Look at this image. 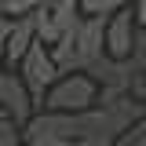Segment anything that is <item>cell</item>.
I'll list each match as a JSON object with an SVG mask.
<instances>
[{"label": "cell", "instance_id": "cell-1", "mask_svg": "<svg viewBox=\"0 0 146 146\" xmlns=\"http://www.w3.org/2000/svg\"><path fill=\"white\" fill-rule=\"evenodd\" d=\"M95 102H99V84L84 73H73V77H62L48 91L40 113H88L95 110Z\"/></svg>", "mask_w": 146, "mask_h": 146}, {"label": "cell", "instance_id": "cell-2", "mask_svg": "<svg viewBox=\"0 0 146 146\" xmlns=\"http://www.w3.org/2000/svg\"><path fill=\"white\" fill-rule=\"evenodd\" d=\"M18 77H22V84L29 88V95H33V106H44V99H48V91L62 80V73L55 70L51 62V51L44 48V44H36L33 51L26 55V62L18 66Z\"/></svg>", "mask_w": 146, "mask_h": 146}, {"label": "cell", "instance_id": "cell-3", "mask_svg": "<svg viewBox=\"0 0 146 146\" xmlns=\"http://www.w3.org/2000/svg\"><path fill=\"white\" fill-rule=\"evenodd\" d=\"M0 106H4V117L7 121H15L18 128H26L29 121H33V95H29V88L22 84V77L11 70L0 73Z\"/></svg>", "mask_w": 146, "mask_h": 146}, {"label": "cell", "instance_id": "cell-4", "mask_svg": "<svg viewBox=\"0 0 146 146\" xmlns=\"http://www.w3.org/2000/svg\"><path fill=\"white\" fill-rule=\"evenodd\" d=\"M135 33H139L135 7H128V4H124V7L106 22V55H110V58H117V62H128L131 44H135Z\"/></svg>", "mask_w": 146, "mask_h": 146}, {"label": "cell", "instance_id": "cell-5", "mask_svg": "<svg viewBox=\"0 0 146 146\" xmlns=\"http://www.w3.org/2000/svg\"><path fill=\"white\" fill-rule=\"evenodd\" d=\"M84 77H91V80H95L99 88L128 91V88H131V77H135V70H131L128 62H117V58L102 55V58H95L88 70H84Z\"/></svg>", "mask_w": 146, "mask_h": 146}, {"label": "cell", "instance_id": "cell-6", "mask_svg": "<svg viewBox=\"0 0 146 146\" xmlns=\"http://www.w3.org/2000/svg\"><path fill=\"white\" fill-rule=\"evenodd\" d=\"M33 29H36V40L44 48H55L58 44V33H55V22H51V0H40L33 11Z\"/></svg>", "mask_w": 146, "mask_h": 146}, {"label": "cell", "instance_id": "cell-7", "mask_svg": "<svg viewBox=\"0 0 146 146\" xmlns=\"http://www.w3.org/2000/svg\"><path fill=\"white\" fill-rule=\"evenodd\" d=\"M121 7H124L121 0H80V15L84 18H102V22H110Z\"/></svg>", "mask_w": 146, "mask_h": 146}, {"label": "cell", "instance_id": "cell-8", "mask_svg": "<svg viewBox=\"0 0 146 146\" xmlns=\"http://www.w3.org/2000/svg\"><path fill=\"white\" fill-rule=\"evenodd\" d=\"M36 4H40V0H4V18L22 22V18H29L36 11Z\"/></svg>", "mask_w": 146, "mask_h": 146}, {"label": "cell", "instance_id": "cell-9", "mask_svg": "<svg viewBox=\"0 0 146 146\" xmlns=\"http://www.w3.org/2000/svg\"><path fill=\"white\" fill-rule=\"evenodd\" d=\"M128 66L135 73H146V29L135 33V44H131V55H128Z\"/></svg>", "mask_w": 146, "mask_h": 146}, {"label": "cell", "instance_id": "cell-10", "mask_svg": "<svg viewBox=\"0 0 146 146\" xmlns=\"http://www.w3.org/2000/svg\"><path fill=\"white\" fill-rule=\"evenodd\" d=\"M0 146H26V135H22V128L15 121H0Z\"/></svg>", "mask_w": 146, "mask_h": 146}, {"label": "cell", "instance_id": "cell-11", "mask_svg": "<svg viewBox=\"0 0 146 146\" xmlns=\"http://www.w3.org/2000/svg\"><path fill=\"white\" fill-rule=\"evenodd\" d=\"M113 146H146V121H143V124H135V128H128Z\"/></svg>", "mask_w": 146, "mask_h": 146}, {"label": "cell", "instance_id": "cell-12", "mask_svg": "<svg viewBox=\"0 0 146 146\" xmlns=\"http://www.w3.org/2000/svg\"><path fill=\"white\" fill-rule=\"evenodd\" d=\"M11 29H15V22H11V18H0V73H4V55H7V40H11Z\"/></svg>", "mask_w": 146, "mask_h": 146}, {"label": "cell", "instance_id": "cell-13", "mask_svg": "<svg viewBox=\"0 0 146 146\" xmlns=\"http://www.w3.org/2000/svg\"><path fill=\"white\" fill-rule=\"evenodd\" d=\"M128 95H131L135 102H143V106H146V73H135V77H131V88H128Z\"/></svg>", "mask_w": 146, "mask_h": 146}, {"label": "cell", "instance_id": "cell-14", "mask_svg": "<svg viewBox=\"0 0 146 146\" xmlns=\"http://www.w3.org/2000/svg\"><path fill=\"white\" fill-rule=\"evenodd\" d=\"M26 146H77V143H66V139H51V135H44V139H33V143Z\"/></svg>", "mask_w": 146, "mask_h": 146}, {"label": "cell", "instance_id": "cell-15", "mask_svg": "<svg viewBox=\"0 0 146 146\" xmlns=\"http://www.w3.org/2000/svg\"><path fill=\"white\" fill-rule=\"evenodd\" d=\"M135 22H139V29H146V0L135 4Z\"/></svg>", "mask_w": 146, "mask_h": 146}, {"label": "cell", "instance_id": "cell-16", "mask_svg": "<svg viewBox=\"0 0 146 146\" xmlns=\"http://www.w3.org/2000/svg\"><path fill=\"white\" fill-rule=\"evenodd\" d=\"M0 18H4V0H0Z\"/></svg>", "mask_w": 146, "mask_h": 146}, {"label": "cell", "instance_id": "cell-17", "mask_svg": "<svg viewBox=\"0 0 146 146\" xmlns=\"http://www.w3.org/2000/svg\"><path fill=\"white\" fill-rule=\"evenodd\" d=\"M0 121H4V106H0Z\"/></svg>", "mask_w": 146, "mask_h": 146}]
</instances>
